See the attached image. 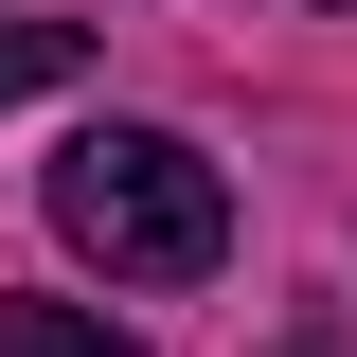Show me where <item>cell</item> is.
Segmentation results:
<instances>
[{"mask_svg":"<svg viewBox=\"0 0 357 357\" xmlns=\"http://www.w3.org/2000/svg\"><path fill=\"white\" fill-rule=\"evenodd\" d=\"M54 232H72L89 268H126V286H197V268L232 250V178L197 161L178 126H72V161H54Z\"/></svg>","mask_w":357,"mask_h":357,"instance_id":"obj_1","label":"cell"},{"mask_svg":"<svg viewBox=\"0 0 357 357\" xmlns=\"http://www.w3.org/2000/svg\"><path fill=\"white\" fill-rule=\"evenodd\" d=\"M72 54H89L72 18H0V107H18V89H54V72H72Z\"/></svg>","mask_w":357,"mask_h":357,"instance_id":"obj_3","label":"cell"},{"mask_svg":"<svg viewBox=\"0 0 357 357\" xmlns=\"http://www.w3.org/2000/svg\"><path fill=\"white\" fill-rule=\"evenodd\" d=\"M0 357H143V340H107V321H72V304H0Z\"/></svg>","mask_w":357,"mask_h":357,"instance_id":"obj_2","label":"cell"}]
</instances>
